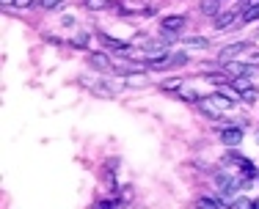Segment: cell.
<instances>
[{
    "mask_svg": "<svg viewBox=\"0 0 259 209\" xmlns=\"http://www.w3.org/2000/svg\"><path fill=\"white\" fill-rule=\"evenodd\" d=\"M199 104H201V110H204V113L209 116V119H221V113H218V108H215V104H212V102H209V99H207V96H204V99H201Z\"/></svg>",
    "mask_w": 259,
    "mask_h": 209,
    "instance_id": "cell-16",
    "label": "cell"
},
{
    "mask_svg": "<svg viewBox=\"0 0 259 209\" xmlns=\"http://www.w3.org/2000/svg\"><path fill=\"white\" fill-rule=\"evenodd\" d=\"M160 28H163L165 33H180L185 28V17H163V20H160Z\"/></svg>",
    "mask_w": 259,
    "mask_h": 209,
    "instance_id": "cell-10",
    "label": "cell"
},
{
    "mask_svg": "<svg viewBox=\"0 0 259 209\" xmlns=\"http://www.w3.org/2000/svg\"><path fill=\"white\" fill-rule=\"evenodd\" d=\"M229 209H254V201H248L245 195H240V198H234L229 204Z\"/></svg>",
    "mask_w": 259,
    "mask_h": 209,
    "instance_id": "cell-19",
    "label": "cell"
},
{
    "mask_svg": "<svg viewBox=\"0 0 259 209\" xmlns=\"http://www.w3.org/2000/svg\"><path fill=\"white\" fill-rule=\"evenodd\" d=\"M201 11L207 17H218L221 14V0H201Z\"/></svg>",
    "mask_w": 259,
    "mask_h": 209,
    "instance_id": "cell-14",
    "label": "cell"
},
{
    "mask_svg": "<svg viewBox=\"0 0 259 209\" xmlns=\"http://www.w3.org/2000/svg\"><path fill=\"white\" fill-rule=\"evenodd\" d=\"M113 206H116L113 198H108V201H102V204H97V209H113Z\"/></svg>",
    "mask_w": 259,
    "mask_h": 209,
    "instance_id": "cell-23",
    "label": "cell"
},
{
    "mask_svg": "<svg viewBox=\"0 0 259 209\" xmlns=\"http://www.w3.org/2000/svg\"><path fill=\"white\" fill-rule=\"evenodd\" d=\"M251 88H256V85L251 83L248 77H232L229 80V91H234V94H240V96H243L245 91H251Z\"/></svg>",
    "mask_w": 259,
    "mask_h": 209,
    "instance_id": "cell-11",
    "label": "cell"
},
{
    "mask_svg": "<svg viewBox=\"0 0 259 209\" xmlns=\"http://www.w3.org/2000/svg\"><path fill=\"white\" fill-rule=\"evenodd\" d=\"M251 53V44L248 41H234V44H226L221 50V61H234V58H245Z\"/></svg>",
    "mask_w": 259,
    "mask_h": 209,
    "instance_id": "cell-5",
    "label": "cell"
},
{
    "mask_svg": "<svg viewBox=\"0 0 259 209\" xmlns=\"http://www.w3.org/2000/svg\"><path fill=\"white\" fill-rule=\"evenodd\" d=\"M221 140H224L226 146H237V143H243V127H240V124L224 127V130H221Z\"/></svg>",
    "mask_w": 259,
    "mask_h": 209,
    "instance_id": "cell-6",
    "label": "cell"
},
{
    "mask_svg": "<svg viewBox=\"0 0 259 209\" xmlns=\"http://www.w3.org/2000/svg\"><path fill=\"white\" fill-rule=\"evenodd\" d=\"M97 36H100V41H102V44L108 47V50L113 53V55L119 53L121 58H138V53H135V50H133V47H130V44H124V41L113 39V36H108V33H97Z\"/></svg>",
    "mask_w": 259,
    "mask_h": 209,
    "instance_id": "cell-2",
    "label": "cell"
},
{
    "mask_svg": "<svg viewBox=\"0 0 259 209\" xmlns=\"http://www.w3.org/2000/svg\"><path fill=\"white\" fill-rule=\"evenodd\" d=\"M36 6H39L41 11H55L64 6V0H36Z\"/></svg>",
    "mask_w": 259,
    "mask_h": 209,
    "instance_id": "cell-17",
    "label": "cell"
},
{
    "mask_svg": "<svg viewBox=\"0 0 259 209\" xmlns=\"http://www.w3.org/2000/svg\"><path fill=\"white\" fill-rule=\"evenodd\" d=\"M237 11H240V9H237ZM237 11H221V14L215 17V28H232L234 22L240 20Z\"/></svg>",
    "mask_w": 259,
    "mask_h": 209,
    "instance_id": "cell-12",
    "label": "cell"
},
{
    "mask_svg": "<svg viewBox=\"0 0 259 209\" xmlns=\"http://www.w3.org/2000/svg\"><path fill=\"white\" fill-rule=\"evenodd\" d=\"M240 20L243 22H256L259 20V0H245L240 9Z\"/></svg>",
    "mask_w": 259,
    "mask_h": 209,
    "instance_id": "cell-8",
    "label": "cell"
},
{
    "mask_svg": "<svg viewBox=\"0 0 259 209\" xmlns=\"http://www.w3.org/2000/svg\"><path fill=\"white\" fill-rule=\"evenodd\" d=\"M30 6H36V0H14V9H30Z\"/></svg>",
    "mask_w": 259,
    "mask_h": 209,
    "instance_id": "cell-22",
    "label": "cell"
},
{
    "mask_svg": "<svg viewBox=\"0 0 259 209\" xmlns=\"http://www.w3.org/2000/svg\"><path fill=\"white\" fill-rule=\"evenodd\" d=\"M83 3L91 11H119V14H124V9L119 3H113V0H83Z\"/></svg>",
    "mask_w": 259,
    "mask_h": 209,
    "instance_id": "cell-7",
    "label": "cell"
},
{
    "mask_svg": "<svg viewBox=\"0 0 259 209\" xmlns=\"http://www.w3.org/2000/svg\"><path fill=\"white\" fill-rule=\"evenodd\" d=\"M240 184H243V179L226 174V171H215V187H218V193L226 198V204H232V201H234V193L240 190Z\"/></svg>",
    "mask_w": 259,
    "mask_h": 209,
    "instance_id": "cell-1",
    "label": "cell"
},
{
    "mask_svg": "<svg viewBox=\"0 0 259 209\" xmlns=\"http://www.w3.org/2000/svg\"><path fill=\"white\" fill-rule=\"evenodd\" d=\"M6 6H14V0H3V9H6Z\"/></svg>",
    "mask_w": 259,
    "mask_h": 209,
    "instance_id": "cell-24",
    "label": "cell"
},
{
    "mask_svg": "<svg viewBox=\"0 0 259 209\" xmlns=\"http://www.w3.org/2000/svg\"><path fill=\"white\" fill-rule=\"evenodd\" d=\"M207 99L212 102L215 108H218V113H221V116H224V113H229V110L234 108V102H237V99H234V96L229 94V88H221V91H215V94H209Z\"/></svg>",
    "mask_w": 259,
    "mask_h": 209,
    "instance_id": "cell-3",
    "label": "cell"
},
{
    "mask_svg": "<svg viewBox=\"0 0 259 209\" xmlns=\"http://www.w3.org/2000/svg\"><path fill=\"white\" fill-rule=\"evenodd\" d=\"M254 209H259V201H254Z\"/></svg>",
    "mask_w": 259,
    "mask_h": 209,
    "instance_id": "cell-25",
    "label": "cell"
},
{
    "mask_svg": "<svg viewBox=\"0 0 259 209\" xmlns=\"http://www.w3.org/2000/svg\"><path fill=\"white\" fill-rule=\"evenodd\" d=\"M196 209H226V206L221 204L218 198H209V195H204V198H199V204H196Z\"/></svg>",
    "mask_w": 259,
    "mask_h": 209,
    "instance_id": "cell-15",
    "label": "cell"
},
{
    "mask_svg": "<svg viewBox=\"0 0 259 209\" xmlns=\"http://www.w3.org/2000/svg\"><path fill=\"white\" fill-rule=\"evenodd\" d=\"M182 47H185V50H207L209 41L204 39V36H185V39H182Z\"/></svg>",
    "mask_w": 259,
    "mask_h": 209,
    "instance_id": "cell-13",
    "label": "cell"
},
{
    "mask_svg": "<svg viewBox=\"0 0 259 209\" xmlns=\"http://www.w3.org/2000/svg\"><path fill=\"white\" fill-rule=\"evenodd\" d=\"M224 72L226 75H232V77H254V72H256V66H251V64H240V61H224Z\"/></svg>",
    "mask_w": 259,
    "mask_h": 209,
    "instance_id": "cell-4",
    "label": "cell"
},
{
    "mask_svg": "<svg viewBox=\"0 0 259 209\" xmlns=\"http://www.w3.org/2000/svg\"><path fill=\"white\" fill-rule=\"evenodd\" d=\"M72 44H75V47H85V44H89V33H85V30L75 33V36H72Z\"/></svg>",
    "mask_w": 259,
    "mask_h": 209,
    "instance_id": "cell-20",
    "label": "cell"
},
{
    "mask_svg": "<svg viewBox=\"0 0 259 209\" xmlns=\"http://www.w3.org/2000/svg\"><path fill=\"white\" fill-rule=\"evenodd\" d=\"M243 61H245V64H251V66H259V53H256V50H251Z\"/></svg>",
    "mask_w": 259,
    "mask_h": 209,
    "instance_id": "cell-21",
    "label": "cell"
},
{
    "mask_svg": "<svg viewBox=\"0 0 259 209\" xmlns=\"http://www.w3.org/2000/svg\"><path fill=\"white\" fill-rule=\"evenodd\" d=\"M180 99H185V102H201L204 96H199L196 91H190V88H185V85H182V88H180Z\"/></svg>",
    "mask_w": 259,
    "mask_h": 209,
    "instance_id": "cell-18",
    "label": "cell"
},
{
    "mask_svg": "<svg viewBox=\"0 0 259 209\" xmlns=\"http://www.w3.org/2000/svg\"><path fill=\"white\" fill-rule=\"evenodd\" d=\"M89 64L94 66V69H100V72H113V58H108L105 53L89 55Z\"/></svg>",
    "mask_w": 259,
    "mask_h": 209,
    "instance_id": "cell-9",
    "label": "cell"
}]
</instances>
